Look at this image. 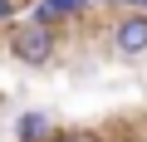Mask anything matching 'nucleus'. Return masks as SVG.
Wrapping results in <instances>:
<instances>
[{
  "mask_svg": "<svg viewBox=\"0 0 147 142\" xmlns=\"http://www.w3.org/2000/svg\"><path fill=\"white\" fill-rule=\"evenodd\" d=\"M113 49L123 59H142L147 54V10H127L113 25Z\"/></svg>",
  "mask_w": 147,
  "mask_h": 142,
  "instance_id": "2",
  "label": "nucleus"
},
{
  "mask_svg": "<svg viewBox=\"0 0 147 142\" xmlns=\"http://www.w3.org/2000/svg\"><path fill=\"white\" fill-rule=\"evenodd\" d=\"M54 142H93V137H84V132H64V137H54Z\"/></svg>",
  "mask_w": 147,
  "mask_h": 142,
  "instance_id": "6",
  "label": "nucleus"
},
{
  "mask_svg": "<svg viewBox=\"0 0 147 142\" xmlns=\"http://www.w3.org/2000/svg\"><path fill=\"white\" fill-rule=\"evenodd\" d=\"M54 49H59L54 25H34V20H25V25H15V34H10V54H15L20 64H30V69H44V64L54 59Z\"/></svg>",
  "mask_w": 147,
  "mask_h": 142,
  "instance_id": "1",
  "label": "nucleus"
},
{
  "mask_svg": "<svg viewBox=\"0 0 147 142\" xmlns=\"http://www.w3.org/2000/svg\"><path fill=\"white\" fill-rule=\"evenodd\" d=\"M15 142H54V118L44 108H25L15 118Z\"/></svg>",
  "mask_w": 147,
  "mask_h": 142,
  "instance_id": "3",
  "label": "nucleus"
},
{
  "mask_svg": "<svg viewBox=\"0 0 147 142\" xmlns=\"http://www.w3.org/2000/svg\"><path fill=\"white\" fill-rule=\"evenodd\" d=\"M10 15H15V0H0V25H10Z\"/></svg>",
  "mask_w": 147,
  "mask_h": 142,
  "instance_id": "5",
  "label": "nucleus"
},
{
  "mask_svg": "<svg viewBox=\"0 0 147 142\" xmlns=\"http://www.w3.org/2000/svg\"><path fill=\"white\" fill-rule=\"evenodd\" d=\"M88 10V0H34L30 5V20L34 25H64L74 15H84Z\"/></svg>",
  "mask_w": 147,
  "mask_h": 142,
  "instance_id": "4",
  "label": "nucleus"
},
{
  "mask_svg": "<svg viewBox=\"0 0 147 142\" xmlns=\"http://www.w3.org/2000/svg\"><path fill=\"white\" fill-rule=\"evenodd\" d=\"M123 5H132V10H147V0H123Z\"/></svg>",
  "mask_w": 147,
  "mask_h": 142,
  "instance_id": "7",
  "label": "nucleus"
}]
</instances>
